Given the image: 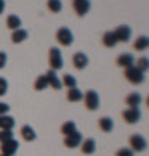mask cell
<instances>
[{
	"instance_id": "cell-1",
	"label": "cell",
	"mask_w": 149,
	"mask_h": 156,
	"mask_svg": "<svg viewBox=\"0 0 149 156\" xmlns=\"http://www.w3.org/2000/svg\"><path fill=\"white\" fill-rule=\"evenodd\" d=\"M123 75H125V78H127L132 85L144 83V80H146V73H142L140 69H137L135 66L125 68V69H123Z\"/></svg>"
},
{
	"instance_id": "cell-2",
	"label": "cell",
	"mask_w": 149,
	"mask_h": 156,
	"mask_svg": "<svg viewBox=\"0 0 149 156\" xmlns=\"http://www.w3.org/2000/svg\"><path fill=\"white\" fill-rule=\"evenodd\" d=\"M49 66L52 71H57V69L64 68V59H62L61 50L57 49V47H52L49 50Z\"/></svg>"
},
{
	"instance_id": "cell-3",
	"label": "cell",
	"mask_w": 149,
	"mask_h": 156,
	"mask_svg": "<svg viewBox=\"0 0 149 156\" xmlns=\"http://www.w3.org/2000/svg\"><path fill=\"white\" fill-rule=\"evenodd\" d=\"M83 104L87 108L88 111H95L101 104V99H99V94L95 92V90H87L85 94H83Z\"/></svg>"
},
{
	"instance_id": "cell-4",
	"label": "cell",
	"mask_w": 149,
	"mask_h": 156,
	"mask_svg": "<svg viewBox=\"0 0 149 156\" xmlns=\"http://www.w3.org/2000/svg\"><path fill=\"white\" fill-rule=\"evenodd\" d=\"M55 40H57L59 45H62V47H69V45L75 42V37H73L71 30L66 28V26H62V28H59L55 31Z\"/></svg>"
},
{
	"instance_id": "cell-5",
	"label": "cell",
	"mask_w": 149,
	"mask_h": 156,
	"mask_svg": "<svg viewBox=\"0 0 149 156\" xmlns=\"http://www.w3.org/2000/svg\"><path fill=\"white\" fill-rule=\"evenodd\" d=\"M128 146H130V149L133 153H142L147 147V142H146V139L140 134H133L128 137Z\"/></svg>"
},
{
	"instance_id": "cell-6",
	"label": "cell",
	"mask_w": 149,
	"mask_h": 156,
	"mask_svg": "<svg viewBox=\"0 0 149 156\" xmlns=\"http://www.w3.org/2000/svg\"><path fill=\"white\" fill-rule=\"evenodd\" d=\"M140 116H142V113H140L139 108H128V109H125V111L122 113V118L128 123V125L137 123L139 120H140Z\"/></svg>"
},
{
	"instance_id": "cell-7",
	"label": "cell",
	"mask_w": 149,
	"mask_h": 156,
	"mask_svg": "<svg viewBox=\"0 0 149 156\" xmlns=\"http://www.w3.org/2000/svg\"><path fill=\"white\" fill-rule=\"evenodd\" d=\"M73 11L80 17L87 16L90 11V0H73Z\"/></svg>"
},
{
	"instance_id": "cell-8",
	"label": "cell",
	"mask_w": 149,
	"mask_h": 156,
	"mask_svg": "<svg viewBox=\"0 0 149 156\" xmlns=\"http://www.w3.org/2000/svg\"><path fill=\"white\" fill-rule=\"evenodd\" d=\"M19 149V142L16 139H11L7 140V142H2L0 144V151H2V154L4 156H14Z\"/></svg>"
},
{
	"instance_id": "cell-9",
	"label": "cell",
	"mask_w": 149,
	"mask_h": 156,
	"mask_svg": "<svg viewBox=\"0 0 149 156\" xmlns=\"http://www.w3.org/2000/svg\"><path fill=\"white\" fill-rule=\"evenodd\" d=\"M83 140V135L78 132V130H75L73 134L66 135L64 137V146L66 147H69V149H75V147H80V144H82Z\"/></svg>"
},
{
	"instance_id": "cell-10",
	"label": "cell",
	"mask_w": 149,
	"mask_h": 156,
	"mask_svg": "<svg viewBox=\"0 0 149 156\" xmlns=\"http://www.w3.org/2000/svg\"><path fill=\"white\" fill-rule=\"evenodd\" d=\"M113 33H115L118 42H128L130 37H132V30H130V26H127V24H122V26H118Z\"/></svg>"
},
{
	"instance_id": "cell-11",
	"label": "cell",
	"mask_w": 149,
	"mask_h": 156,
	"mask_svg": "<svg viewBox=\"0 0 149 156\" xmlns=\"http://www.w3.org/2000/svg\"><path fill=\"white\" fill-rule=\"evenodd\" d=\"M45 78H47V85L52 87L54 90H61L62 89V83H61V78L57 76V73L49 69V71L45 73Z\"/></svg>"
},
{
	"instance_id": "cell-12",
	"label": "cell",
	"mask_w": 149,
	"mask_h": 156,
	"mask_svg": "<svg viewBox=\"0 0 149 156\" xmlns=\"http://www.w3.org/2000/svg\"><path fill=\"white\" fill-rule=\"evenodd\" d=\"M71 62L76 69H83V68H87V64H88V57H87V54H83V52H76V54H73Z\"/></svg>"
},
{
	"instance_id": "cell-13",
	"label": "cell",
	"mask_w": 149,
	"mask_h": 156,
	"mask_svg": "<svg viewBox=\"0 0 149 156\" xmlns=\"http://www.w3.org/2000/svg\"><path fill=\"white\" fill-rule=\"evenodd\" d=\"M133 62H135V57L132 56V54H128V52H125V54H120L118 56V59H116V64L120 68H128V66H133Z\"/></svg>"
},
{
	"instance_id": "cell-14",
	"label": "cell",
	"mask_w": 149,
	"mask_h": 156,
	"mask_svg": "<svg viewBox=\"0 0 149 156\" xmlns=\"http://www.w3.org/2000/svg\"><path fill=\"white\" fill-rule=\"evenodd\" d=\"M99 128H101V132H106V134H109V132H113V128H115V122L111 120L109 116H102L99 118Z\"/></svg>"
},
{
	"instance_id": "cell-15",
	"label": "cell",
	"mask_w": 149,
	"mask_h": 156,
	"mask_svg": "<svg viewBox=\"0 0 149 156\" xmlns=\"http://www.w3.org/2000/svg\"><path fill=\"white\" fill-rule=\"evenodd\" d=\"M125 102H127L128 108H139L140 102H142V95L139 94V92H132V94H128L125 97Z\"/></svg>"
},
{
	"instance_id": "cell-16",
	"label": "cell",
	"mask_w": 149,
	"mask_h": 156,
	"mask_svg": "<svg viewBox=\"0 0 149 156\" xmlns=\"http://www.w3.org/2000/svg\"><path fill=\"white\" fill-rule=\"evenodd\" d=\"M80 149H82L83 154H94L95 153V140L94 139H83L82 144H80Z\"/></svg>"
},
{
	"instance_id": "cell-17",
	"label": "cell",
	"mask_w": 149,
	"mask_h": 156,
	"mask_svg": "<svg viewBox=\"0 0 149 156\" xmlns=\"http://www.w3.org/2000/svg\"><path fill=\"white\" fill-rule=\"evenodd\" d=\"M66 99L69 101V102H80V101L83 99V92L78 89V87H75V89H68Z\"/></svg>"
},
{
	"instance_id": "cell-18",
	"label": "cell",
	"mask_w": 149,
	"mask_h": 156,
	"mask_svg": "<svg viewBox=\"0 0 149 156\" xmlns=\"http://www.w3.org/2000/svg\"><path fill=\"white\" fill-rule=\"evenodd\" d=\"M26 38H28V31H26V30H23V28L14 30V31H12V35H11L12 44H23Z\"/></svg>"
},
{
	"instance_id": "cell-19",
	"label": "cell",
	"mask_w": 149,
	"mask_h": 156,
	"mask_svg": "<svg viewBox=\"0 0 149 156\" xmlns=\"http://www.w3.org/2000/svg\"><path fill=\"white\" fill-rule=\"evenodd\" d=\"M21 137L23 140H26V142H33L35 139H37V134H35V130L30 125H24V127H21Z\"/></svg>"
},
{
	"instance_id": "cell-20",
	"label": "cell",
	"mask_w": 149,
	"mask_h": 156,
	"mask_svg": "<svg viewBox=\"0 0 149 156\" xmlns=\"http://www.w3.org/2000/svg\"><path fill=\"white\" fill-rule=\"evenodd\" d=\"M102 45L104 47H108V49H113L116 44H118V40H116V37H115V33L113 31H106L104 35H102Z\"/></svg>"
},
{
	"instance_id": "cell-21",
	"label": "cell",
	"mask_w": 149,
	"mask_h": 156,
	"mask_svg": "<svg viewBox=\"0 0 149 156\" xmlns=\"http://www.w3.org/2000/svg\"><path fill=\"white\" fill-rule=\"evenodd\" d=\"M14 125H16V122H14L12 116H9V115H2L0 116V130H12Z\"/></svg>"
},
{
	"instance_id": "cell-22",
	"label": "cell",
	"mask_w": 149,
	"mask_h": 156,
	"mask_svg": "<svg viewBox=\"0 0 149 156\" xmlns=\"http://www.w3.org/2000/svg\"><path fill=\"white\" fill-rule=\"evenodd\" d=\"M147 47H149V38L146 37V35H140V37H137V40L133 42V49L139 50V52L147 50Z\"/></svg>"
},
{
	"instance_id": "cell-23",
	"label": "cell",
	"mask_w": 149,
	"mask_h": 156,
	"mask_svg": "<svg viewBox=\"0 0 149 156\" xmlns=\"http://www.w3.org/2000/svg\"><path fill=\"white\" fill-rule=\"evenodd\" d=\"M5 24H7V28L12 30V31H14V30H19L21 28V17L16 16V14H11V16H7Z\"/></svg>"
},
{
	"instance_id": "cell-24",
	"label": "cell",
	"mask_w": 149,
	"mask_h": 156,
	"mask_svg": "<svg viewBox=\"0 0 149 156\" xmlns=\"http://www.w3.org/2000/svg\"><path fill=\"white\" fill-rule=\"evenodd\" d=\"M47 87H49V85H47V78H45V75L37 76V80H35V83H33V89L37 90V92H42V90H45Z\"/></svg>"
},
{
	"instance_id": "cell-25",
	"label": "cell",
	"mask_w": 149,
	"mask_h": 156,
	"mask_svg": "<svg viewBox=\"0 0 149 156\" xmlns=\"http://www.w3.org/2000/svg\"><path fill=\"white\" fill-rule=\"evenodd\" d=\"M47 9H49V12L57 14L62 11V2L61 0H47Z\"/></svg>"
},
{
	"instance_id": "cell-26",
	"label": "cell",
	"mask_w": 149,
	"mask_h": 156,
	"mask_svg": "<svg viewBox=\"0 0 149 156\" xmlns=\"http://www.w3.org/2000/svg\"><path fill=\"white\" fill-rule=\"evenodd\" d=\"M75 130H76V123L75 122H64L62 123V127H61V134L66 137V135L73 134Z\"/></svg>"
},
{
	"instance_id": "cell-27",
	"label": "cell",
	"mask_w": 149,
	"mask_h": 156,
	"mask_svg": "<svg viewBox=\"0 0 149 156\" xmlns=\"http://www.w3.org/2000/svg\"><path fill=\"white\" fill-rule=\"evenodd\" d=\"M61 83L66 85L68 89H75V87H76V78L73 76V75H64V76L61 78Z\"/></svg>"
},
{
	"instance_id": "cell-28",
	"label": "cell",
	"mask_w": 149,
	"mask_h": 156,
	"mask_svg": "<svg viewBox=\"0 0 149 156\" xmlns=\"http://www.w3.org/2000/svg\"><path fill=\"white\" fill-rule=\"evenodd\" d=\"M135 68H137V69H140L142 73L147 71V68H149L147 57H140V59H137V62H135Z\"/></svg>"
},
{
	"instance_id": "cell-29",
	"label": "cell",
	"mask_w": 149,
	"mask_h": 156,
	"mask_svg": "<svg viewBox=\"0 0 149 156\" xmlns=\"http://www.w3.org/2000/svg\"><path fill=\"white\" fill-rule=\"evenodd\" d=\"M14 139V135H12V130H0V144L2 142H7V140Z\"/></svg>"
},
{
	"instance_id": "cell-30",
	"label": "cell",
	"mask_w": 149,
	"mask_h": 156,
	"mask_svg": "<svg viewBox=\"0 0 149 156\" xmlns=\"http://www.w3.org/2000/svg\"><path fill=\"white\" fill-rule=\"evenodd\" d=\"M7 90H9V83H7V80L0 76V97H2V95H5Z\"/></svg>"
},
{
	"instance_id": "cell-31",
	"label": "cell",
	"mask_w": 149,
	"mask_h": 156,
	"mask_svg": "<svg viewBox=\"0 0 149 156\" xmlns=\"http://www.w3.org/2000/svg\"><path fill=\"white\" fill-rule=\"evenodd\" d=\"M116 156H133V151L130 147H120L116 151Z\"/></svg>"
},
{
	"instance_id": "cell-32",
	"label": "cell",
	"mask_w": 149,
	"mask_h": 156,
	"mask_svg": "<svg viewBox=\"0 0 149 156\" xmlns=\"http://www.w3.org/2000/svg\"><path fill=\"white\" fill-rule=\"evenodd\" d=\"M9 109H11V106H9L7 102H0V116H2V115H7Z\"/></svg>"
},
{
	"instance_id": "cell-33",
	"label": "cell",
	"mask_w": 149,
	"mask_h": 156,
	"mask_svg": "<svg viewBox=\"0 0 149 156\" xmlns=\"http://www.w3.org/2000/svg\"><path fill=\"white\" fill-rule=\"evenodd\" d=\"M7 64V54L5 52H0V69Z\"/></svg>"
},
{
	"instance_id": "cell-34",
	"label": "cell",
	"mask_w": 149,
	"mask_h": 156,
	"mask_svg": "<svg viewBox=\"0 0 149 156\" xmlns=\"http://www.w3.org/2000/svg\"><path fill=\"white\" fill-rule=\"evenodd\" d=\"M4 9H5V0H0V14L4 12Z\"/></svg>"
},
{
	"instance_id": "cell-35",
	"label": "cell",
	"mask_w": 149,
	"mask_h": 156,
	"mask_svg": "<svg viewBox=\"0 0 149 156\" xmlns=\"http://www.w3.org/2000/svg\"><path fill=\"white\" fill-rule=\"evenodd\" d=\"M0 156H4V154H0Z\"/></svg>"
}]
</instances>
